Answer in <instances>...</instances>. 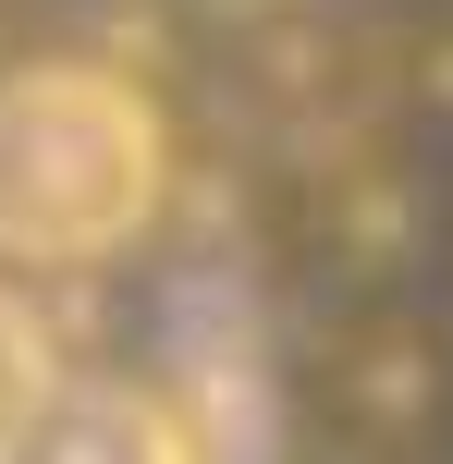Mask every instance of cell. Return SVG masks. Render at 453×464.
Returning <instances> with one entry per match:
<instances>
[{
    "mask_svg": "<svg viewBox=\"0 0 453 464\" xmlns=\"http://www.w3.org/2000/svg\"><path fill=\"white\" fill-rule=\"evenodd\" d=\"M172 184L160 111L123 73H13L0 86V245L13 256H111Z\"/></svg>",
    "mask_w": 453,
    "mask_h": 464,
    "instance_id": "cell-1",
    "label": "cell"
},
{
    "mask_svg": "<svg viewBox=\"0 0 453 464\" xmlns=\"http://www.w3.org/2000/svg\"><path fill=\"white\" fill-rule=\"evenodd\" d=\"M25 464H172V440L135 392H74L25 428Z\"/></svg>",
    "mask_w": 453,
    "mask_h": 464,
    "instance_id": "cell-2",
    "label": "cell"
},
{
    "mask_svg": "<svg viewBox=\"0 0 453 464\" xmlns=\"http://www.w3.org/2000/svg\"><path fill=\"white\" fill-rule=\"evenodd\" d=\"M37 416H49V354H37V330H25V305L0 294V440H25Z\"/></svg>",
    "mask_w": 453,
    "mask_h": 464,
    "instance_id": "cell-3",
    "label": "cell"
}]
</instances>
